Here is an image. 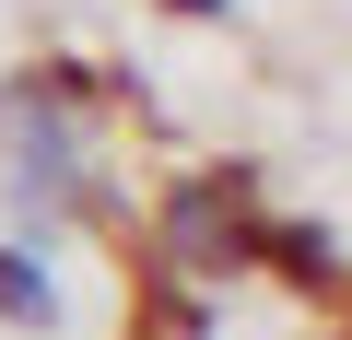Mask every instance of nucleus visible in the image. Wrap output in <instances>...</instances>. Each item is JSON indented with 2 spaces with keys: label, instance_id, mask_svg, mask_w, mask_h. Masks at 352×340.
I'll use <instances>...</instances> for the list:
<instances>
[{
  "label": "nucleus",
  "instance_id": "nucleus-2",
  "mask_svg": "<svg viewBox=\"0 0 352 340\" xmlns=\"http://www.w3.org/2000/svg\"><path fill=\"white\" fill-rule=\"evenodd\" d=\"M164 12H188V24H212V12H235V0H164Z\"/></svg>",
  "mask_w": 352,
  "mask_h": 340
},
{
  "label": "nucleus",
  "instance_id": "nucleus-1",
  "mask_svg": "<svg viewBox=\"0 0 352 340\" xmlns=\"http://www.w3.org/2000/svg\"><path fill=\"white\" fill-rule=\"evenodd\" d=\"M0 317H12V328H47V317H59V293H47V258H36V247H0Z\"/></svg>",
  "mask_w": 352,
  "mask_h": 340
}]
</instances>
